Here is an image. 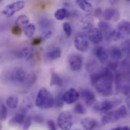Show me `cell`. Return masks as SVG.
I'll return each mask as SVG.
<instances>
[{
    "mask_svg": "<svg viewBox=\"0 0 130 130\" xmlns=\"http://www.w3.org/2000/svg\"><path fill=\"white\" fill-rule=\"evenodd\" d=\"M27 72L21 67H14L3 74V81L18 86H24Z\"/></svg>",
    "mask_w": 130,
    "mask_h": 130,
    "instance_id": "obj_2",
    "label": "cell"
},
{
    "mask_svg": "<svg viewBox=\"0 0 130 130\" xmlns=\"http://www.w3.org/2000/svg\"><path fill=\"white\" fill-rule=\"evenodd\" d=\"M32 124V117L30 116H27L25 117L24 119V122L23 123V129L24 130H28V129L30 127Z\"/></svg>",
    "mask_w": 130,
    "mask_h": 130,
    "instance_id": "obj_32",
    "label": "cell"
},
{
    "mask_svg": "<svg viewBox=\"0 0 130 130\" xmlns=\"http://www.w3.org/2000/svg\"><path fill=\"white\" fill-rule=\"evenodd\" d=\"M50 86H57V87H62L63 85V81L61 76L55 72L52 73L51 78H50Z\"/></svg>",
    "mask_w": 130,
    "mask_h": 130,
    "instance_id": "obj_25",
    "label": "cell"
},
{
    "mask_svg": "<svg viewBox=\"0 0 130 130\" xmlns=\"http://www.w3.org/2000/svg\"><path fill=\"white\" fill-rule=\"evenodd\" d=\"M70 69L72 71H79L83 66V59L79 54H72L68 59Z\"/></svg>",
    "mask_w": 130,
    "mask_h": 130,
    "instance_id": "obj_12",
    "label": "cell"
},
{
    "mask_svg": "<svg viewBox=\"0 0 130 130\" xmlns=\"http://www.w3.org/2000/svg\"><path fill=\"white\" fill-rule=\"evenodd\" d=\"M21 57L27 61L33 59L35 56V50L30 47H24L20 51Z\"/></svg>",
    "mask_w": 130,
    "mask_h": 130,
    "instance_id": "obj_20",
    "label": "cell"
},
{
    "mask_svg": "<svg viewBox=\"0 0 130 130\" xmlns=\"http://www.w3.org/2000/svg\"><path fill=\"white\" fill-rule=\"evenodd\" d=\"M88 40H89L94 44H99L103 41L104 37L101 32L97 27H92L86 31L85 33Z\"/></svg>",
    "mask_w": 130,
    "mask_h": 130,
    "instance_id": "obj_10",
    "label": "cell"
},
{
    "mask_svg": "<svg viewBox=\"0 0 130 130\" xmlns=\"http://www.w3.org/2000/svg\"><path fill=\"white\" fill-rule=\"evenodd\" d=\"M85 101L86 105L88 107H92L96 102V97L94 93L90 89H82L79 93V97Z\"/></svg>",
    "mask_w": 130,
    "mask_h": 130,
    "instance_id": "obj_13",
    "label": "cell"
},
{
    "mask_svg": "<svg viewBox=\"0 0 130 130\" xmlns=\"http://www.w3.org/2000/svg\"><path fill=\"white\" fill-rule=\"evenodd\" d=\"M47 126L50 130H57L56 125L53 120H48L47 121Z\"/></svg>",
    "mask_w": 130,
    "mask_h": 130,
    "instance_id": "obj_35",
    "label": "cell"
},
{
    "mask_svg": "<svg viewBox=\"0 0 130 130\" xmlns=\"http://www.w3.org/2000/svg\"><path fill=\"white\" fill-rule=\"evenodd\" d=\"M19 104V98L17 95L13 94L9 96L5 101V106L10 109H16Z\"/></svg>",
    "mask_w": 130,
    "mask_h": 130,
    "instance_id": "obj_21",
    "label": "cell"
},
{
    "mask_svg": "<svg viewBox=\"0 0 130 130\" xmlns=\"http://www.w3.org/2000/svg\"><path fill=\"white\" fill-rule=\"evenodd\" d=\"M37 76L35 73H27L26 80L24 82V87H30L32 86L37 81Z\"/></svg>",
    "mask_w": 130,
    "mask_h": 130,
    "instance_id": "obj_28",
    "label": "cell"
},
{
    "mask_svg": "<svg viewBox=\"0 0 130 130\" xmlns=\"http://www.w3.org/2000/svg\"><path fill=\"white\" fill-rule=\"evenodd\" d=\"M108 54H109V56H110L112 61L117 62H118V61H120L123 56V51L117 46L110 47V49L108 52Z\"/></svg>",
    "mask_w": 130,
    "mask_h": 130,
    "instance_id": "obj_18",
    "label": "cell"
},
{
    "mask_svg": "<svg viewBox=\"0 0 130 130\" xmlns=\"http://www.w3.org/2000/svg\"><path fill=\"white\" fill-rule=\"evenodd\" d=\"M8 108L4 104H0V120L3 121L7 118Z\"/></svg>",
    "mask_w": 130,
    "mask_h": 130,
    "instance_id": "obj_29",
    "label": "cell"
},
{
    "mask_svg": "<svg viewBox=\"0 0 130 130\" xmlns=\"http://www.w3.org/2000/svg\"><path fill=\"white\" fill-rule=\"evenodd\" d=\"M81 125L85 130H94L98 126V122L93 118L86 117L81 120Z\"/></svg>",
    "mask_w": 130,
    "mask_h": 130,
    "instance_id": "obj_17",
    "label": "cell"
},
{
    "mask_svg": "<svg viewBox=\"0 0 130 130\" xmlns=\"http://www.w3.org/2000/svg\"><path fill=\"white\" fill-rule=\"evenodd\" d=\"M110 130H130V129L129 126H119V127H117V128H113V129Z\"/></svg>",
    "mask_w": 130,
    "mask_h": 130,
    "instance_id": "obj_38",
    "label": "cell"
},
{
    "mask_svg": "<svg viewBox=\"0 0 130 130\" xmlns=\"http://www.w3.org/2000/svg\"><path fill=\"white\" fill-rule=\"evenodd\" d=\"M128 115V110L125 105H121L115 110H110L106 113L101 119L104 125L117 122L121 119L126 117Z\"/></svg>",
    "mask_w": 130,
    "mask_h": 130,
    "instance_id": "obj_5",
    "label": "cell"
},
{
    "mask_svg": "<svg viewBox=\"0 0 130 130\" xmlns=\"http://www.w3.org/2000/svg\"><path fill=\"white\" fill-rule=\"evenodd\" d=\"M74 112L77 114L83 115V114L86 113V109L81 103H78L74 107Z\"/></svg>",
    "mask_w": 130,
    "mask_h": 130,
    "instance_id": "obj_31",
    "label": "cell"
},
{
    "mask_svg": "<svg viewBox=\"0 0 130 130\" xmlns=\"http://www.w3.org/2000/svg\"><path fill=\"white\" fill-rule=\"evenodd\" d=\"M94 54L98 61L101 63H105L109 59L108 51L103 46H98L94 49Z\"/></svg>",
    "mask_w": 130,
    "mask_h": 130,
    "instance_id": "obj_14",
    "label": "cell"
},
{
    "mask_svg": "<svg viewBox=\"0 0 130 130\" xmlns=\"http://www.w3.org/2000/svg\"><path fill=\"white\" fill-rule=\"evenodd\" d=\"M21 31H22V29L21 28H20L19 27H18V26H14L13 27H12V33L14 34H15V35H19V34H21Z\"/></svg>",
    "mask_w": 130,
    "mask_h": 130,
    "instance_id": "obj_36",
    "label": "cell"
},
{
    "mask_svg": "<svg viewBox=\"0 0 130 130\" xmlns=\"http://www.w3.org/2000/svg\"><path fill=\"white\" fill-rule=\"evenodd\" d=\"M69 14V11L66 8H61L57 9L55 13H54V17L56 20L58 21H62L64 20L66 18L68 17Z\"/></svg>",
    "mask_w": 130,
    "mask_h": 130,
    "instance_id": "obj_26",
    "label": "cell"
},
{
    "mask_svg": "<svg viewBox=\"0 0 130 130\" xmlns=\"http://www.w3.org/2000/svg\"><path fill=\"white\" fill-rule=\"evenodd\" d=\"M117 104L116 101H110V100H105L101 102H95L94 104L92 106L94 111L98 113H107L113 110L114 106Z\"/></svg>",
    "mask_w": 130,
    "mask_h": 130,
    "instance_id": "obj_9",
    "label": "cell"
},
{
    "mask_svg": "<svg viewBox=\"0 0 130 130\" xmlns=\"http://www.w3.org/2000/svg\"><path fill=\"white\" fill-rule=\"evenodd\" d=\"M77 5L84 11L85 12H91L93 11V5L91 2L86 0H77L76 2Z\"/></svg>",
    "mask_w": 130,
    "mask_h": 130,
    "instance_id": "obj_22",
    "label": "cell"
},
{
    "mask_svg": "<svg viewBox=\"0 0 130 130\" xmlns=\"http://www.w3.org/2000/svg\"><path fill=\"white\" fill-rule=\"evenodd\" d=\"M79 98V92L74 88L67 90L62 95L63 103L67 104H72L75 103Z\"/></svg>",
    "mask_w": 130,
    "mask_h": 130,
    "instance_id": "obj_11",
    "label": "cell"
},
{
    "mask_svg": "<svg viewBox=\"0 0 130 130\" xmlns=\"http://www.w3.org/2000/svg\"><path fill=\"white\" fill-rule=\"evenodd\" d=\"M62 55V51L59 47H56L53 49L52 50L49 51L46 54V57L49 60H56L58 59L59 58L61 57Z\"/></svg>",
    "mask_w": 130,
    "mask_h": 130,
    "instance_id": "obj_23",
    "label": "cell"
},
{
    "mask_svg": "<svg viewBox=\"0 0 130 130\" xmlns=\"http://www.w3.org/2000/svg\"><path fill=\"white\" fill-rule=\"evenodd\" d=\"M54 104H56V106L59 108H61L63 106V101H62V94H59L56 96V101L54 100Z\"/></svg>",
    "mask_w": 130,
    "mask_h": 130,
    "instance_id": "obj_33",
    "label": "cell"
},
{
    "mask_svg": "<svg viewBox=\"0 0 130 130\" xmlns=\"http://www.w3.org/2000/svg\"><path fill=\"white\" fill-rule=\"evenodd\" d=\"M98 25H99L98 29L101 32L103 37H105L106 39L107 40L110 34V33H111V31H112V30H113L111 25L109 23L106 22V21H101L98 24Z\"/></svg>",
    "mask_w": 130,
    "mask_h": 130,
    "instance_id": "obj_19",
    "label": "cell"
},
{
    "mask_svg": "<svg viewBox=\"0 0 130 130\" xmlns=\"http://www.w3.org/2000/svg\"><path fill=\"white\" fill-rule=\"evenodd\" d=\"M74 45L76 50L82 53L88 51V50L89 49V41L85 33L80 32L76 34L74 39Z\"/></svg>",
    "mask_w": 130,
    "mask_h": 130,
    "instance_id": "obj_7",
    "label": "cell"
},
{
    "mask_svg": "<svg viewBox=\"0 0 130 130\" xmlns=\"http://www.w3.org/2000/svg\"><path fill=\"white\" fill-rule=\"evenodd\" d=\"M113 81L114 75L113 72L108 68L97 71L91 75V85L99 94L104 96L111 94Z\"/></svg>",
    "mask_w": 130,
    "mask_h": 130,
    "instance_id": "obj_1",
    "label": "cell"
},
{
    "mask_svg": "<svg viewBox=\"0 0 130 130\" xmlns=\"http://www.w3.org/2000/svg\"><path fill=\"white\" fill-rule=\"evenodd\" d=\"M26 117V113H24L22 111L16 113L10 120H9V125L12 127H15V126H22L24 122V119Z\"/></svg>",
    "mask_w": 130,
    "mask_h": 130,
    "instance_id": "obj_16",
    "label": "cell"
},
{
    "mask_svg": "<svg viewBox=\"0 0 130 130\" xmlns=\"http://www.w3.org/2000/svg\"><path fill=\"white\" fill-rule=\"evenodd\" d=\"M57 125L61 130H71L73 125L72 115L69 111H62L57 118Z\"/></svg>",
    "mask_w": 130,
    "mask_h": 130,
    "instance_id": "obj_6",
    "label": "cell"
},
{
    "mask_svg": "<svg viewBox=\"0 0 130 130\" xmlns=\"http://www.w3.org/2000/svg\"><path fill=\"white\" fill-rule=\"evenodd\" d=\"M63 27V30L65 32V34L67 37H70L72 33V26L69 22H64L62 24Z\"/></svg>",
    "mask_w": 130,
    "mask_h": 130,
    "instance_id": "obj_30",
    "label": "cell"
},
{
    "mask_svg": "<svg viewBox=\"0 0 130 130\" xmlns=\"http://www.w3.org/2000/svg\"><path fill=\"white\" fill-rule=\"evenodd\" d=\"M53 35V32L50 30H45L43 34H42V39L43 40H49L52 37Z\"/></svg>",
    "mask_w": 130,
    "mask_h": 130,
    "instance_id": "obj_34",
    "label": "cell"
},
{
    "mask_svg": "<svg viewBox=\"0 0 130 130\" xmlns=\"http://www.w3.org/2000/svg\"><path fill=\"white\" fill-rule=\"evenodd\" d=\"M29 24H30L29 18L25 14H21V15L18 16V18L15 21V25L19 27L22 30Z\"/></svg>",
    "mask_w": 130,
    "mask_h": 130,
    "instance_id": "obj_24",
    "label": "cell"
},
{
    "mask_svg": "<svg viewBox=\"0 0 130 130\" xmlns=\"http://www.w3.org/2000/svg\"><path fill=\"white\" fill-rule=\"evenodd\" d=\"M129 22L127 21H122L118 24L116 28L112 30L107 40L110 41H118L120 40H124L129 37Z\"/></svg>",
    "mask_w": 130,
    "mask_h": 130,
    "instance_id": "obj_4",
    "label": "cell"
},
{
    "mask_svg": "<svg viewBox=\"0 0 130 130\" xmlns=\"http://www.w3.org/2000/svg\"><path fill=\"white\" fill-rule=\"evenodd\" d=\"M54 105L53 94L46 88H41L36 98V106L40 109H50Z\"/></svg>",
    "mask_w": 130,
    "mask_h": 130,
    "instance_id": "obj_3",
    "label": "cell"
},
{
    "mask_svg": "<svg viewBox=\"0 0 130 130\" xmlns=\"http://www.w3.org/2000/svg\"><path fill=\"white\" fill-rule=\"evenodd\" d=\"M75 130H80V129H75Z\"/></svg>",
    "mask_w": 130,
    "mask_h": 130,
    "instance_id": "obj_39",
    "label": "cell"
},
{
    "mask_svg": "<svg viewBox=\"0 0 130 130\" xmlns=\"http://www.w3.org/2000/svg\"><path fill=\"white\" fill-rule=\"evenodd\" d=\"M120 12L113 8H107L104 11V18L106 21H116L120 18Z\"/></svg>",
    "mask_w": 130,
    "mask_h": 130,
    "instance_id": "obj_15",
    "label": "cell"
},
{
    "mask_svg": "<svg viewBox=\"0 0 130 130\" xmlns=\"http://www.w3.org/2000/svg\"><path fill=\"white\" fill-rule=\"evenodd\" d=\"M22 30H23L24 34L25 35L26 37H27V38H31V37L34 36L35 31H36V27H35V25H34V24H30H30H27Z\"/></svg>",
    "mask_w": 130,
    "mask_h": 130,
    "instance_id": "obj_27",
    "label": "cell"
},
{
    "mask_svg": "<svg viewBox=\"0 0 130 130\" xmlns=\"http://www.w3.org/2000/svg\"><path fill=\"white\" fill-rule=\"evenodd\" d=\"M42 40H43V39H42L41 37H34V38L33 39L32 43H33V45H35V46H36V45H39L40 43H41Z\"/></svg>",
    "mask_w": 130,
    "mask_h": 130,
    "instance_id": "obj_37",
    "label": "cell"
},
{
    "mask_svg": "<svg viewBox=\"0 0 130 130\" xmlns=\"http://www.w3.org/2000/svg\"><path fill=\"white\" fill-rule=\"evenodd\" d=\"M25 5L24 2L23 1H17L14 2L8 5H6L2 11V14L5 17H11L16 12L21 11Z\"/></svg>",
    "mask_w": 130,
    "mask_h": 130,
    "instance_id": "obj_8",
    "label": "cell"
}]
</instances>
